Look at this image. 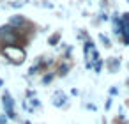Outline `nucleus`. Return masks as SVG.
I'll return each instance as SVG.
<instances>
[{
  "label": "nucleus",
  "instance_id": "nucleus-3",
  "mask_svg": "<svg viewBox=\"0 0 129 124\" xmlns=\"http://www.w3.org/2000/svg\"><path fill=\"white\" fill-rule=\"evenodd\" d=\"M2 106H4V110H6V117L7 119H16V112H14V99H13V96L6 90L4 94H2Z\"/></svg>",
  "mask_w": 129,
  "mask_h": 124
},
{
  "label": "nucleus",
  "instance_id": "nucleus-19",
  "mask_svg": "<svg viewBox=\"0 0 129 124\" xmlns=\"http://www.w3.org/2000/svg\"><path fill=\"white\" fill-rule=\"evenodd\" d=\"M127 4H129V0H127Z\"/></svg>",
  "mask_w": 129,
  "mask_h": 124
},
{
  "label": "nucleus",
  "instance_id": "nucleus-5",
  "mask_svg": "<svg viewBox=\"0 0 129 124\" xmlns=\"http://www.w3.org/2000/svg\"><path fill=\"white\" fill-rule=\"evenodd\" d=\"M104 66L108 67V71H110L111 75H115V73H118V69H120V59H118V57H108L106 62H104Z\"/></svg>",
  "mask_w": 129,
  "mask_h": 124
},
{
  "label": "nucleus",
  "instance_id": "nucleus-2",
  "mask_svg": "<svg viewBox=\"0 0 129 124\" xmlns=\"http://www.w3.org/2000/svg\"><path fill=\"white\" fill-rule=\"evenodd\" d=\"M20 34L16 29H13L11 25H4L0 27V41H2L6 46H11V44H16Z\"/></svg>",
  "mask_w": 129,
  "mask_h": 124
},
{
  "label": "nucleus",
  "instance_id": "nucleus-15",
  "mask_svg": "<svg viewBox=\"0 0 129 124\" xmlns=\"http://www.w3.org/2000/svg\"><path fill=\"white\" fill-rule=\"evenodd\" d=\"M7 120H9V119H7L6 115H0V124H7Z\"/></svg>",
  "mask_w": 129,
  "mask_h": 124
},
{
  "label": "nucleus",
  "instance_id": "nucleus-1",
  "mask_svg": "<svg viewBox=\"0 0 129 124\" xmlns=\"http://www.w3.org/2000/svg\"><path fill=\"white\" fill-rule=\"evenodd\" d=\"M2 53L6 55V59H9L13 64H21L25 60V50L20 48L18 44H11V46H6L2 50Z\"/></svg>",
  "mask_w": 129,
  "mask_h": 124
},
{
  "label": "nucleus",
  "instance_id": "nucleus-11",
  "mask_svg": "<svg viewBox=\"0 0 129 124\" xmlns=\"http://www.w3.org/2000/svg\"><path fill=\"white\" fill-rule=\"evenodd\" d=\"M108 92H110V97H113V96H118V92H120V90H118V87H117V85H113V87H110V90H108Z\"/></svg>",
  "mask_w": 129,
  "mask_h": 124
},
{
  "label": "nucleus",
  "instance_id": "nucleus-16",
  "mask_svg": "<svg viewBox=\"0 0 129 124\" xmlns=\"http://www.w3.org/2000/svg\"><path fill=\"white\" fill-rule=\"evenodd\" d=\"M87 108H88V110H97V106H95L94 103H88V105H87Z\"/></svg>",
  "mask_w": 129,
  "mask_h": 124
},
{
  "label": "nucleus",
  "instance_id": "nucleus-8",
  "mask_svg": "<svg viewBox=\"0 0 129 124\" xmlns=\"http://www.w3.org/2000/svg\"><path fill=\"white\" fill-rule=\"evenodd\" d=\"M97 37H99V41H101V44H103L104 48H111V39H110L104 32H99V36H97Z\"/></svg>",
  "mask_w": 129,
  "mask_h": 124
},
{
  "label": "nucleus",
  "instance_id": "nucleus-14",
  "mask_svg": "<svg viewBox=\"0 0 129 124\" xmlns=\"http://www.w3.org/2000/svg\"><path fill=\"white\" fill-rule=\"evenodd\" d=\"M111 101H113L111 97H108V99H106V105H104V108H106V110H110V108H111Z\"/></svg>",
  "mask_w": 129,
  "mask_h": 124
},
{
  "label": "nucleus",
  "instance_id": "nucleus-18",
  "mask_svg": "<svg viewBox=\"0 0 129 124\" xmlns=\"http://www.w3.org/2000/svg\"><path fill=\"white\" fill-rule=\"evenodd\" d=\"M23 124H32V122H30V120H25V122H23Z\"/></svg>",
  "mask_w": 129,
  "mask_h": 124
},
{
  "label": "nucleus",
  "instance_id": "nucleus-13",
  "mask_svg": "<svg viewBox=\"0 0 129 124\" xmlns=\"http://www.w3.org/2000/svg\"><path fill=\"white\" fill-rule=\"evenodd\" d=\"M101 21H110V16H108V13L104 11V13H101V18H99Z\"/></svg>",
  "mask_w": 129,
  "mask_h": 124
},
{
  "label": "nucleus",
  "instance_id": "nucleus-10",
  "mask_svg": "<svg viewBox=\"0 0 129 124\" xmlns=\"http://www.w3.org/2000/svg\"><path fill=\"white\" fill-rule=\"evenodd\" d=\"M53 78H55V75H53V73L44 75V76H43V85H50V83L53 82Z\"/></svg>",
  "mask_w": 129,
  "mask_h": 124
},
{
  "label": "nucleus",
  "instance_id": "nucleus-12",
  "mask_svg": "<svg viewBox=\"0 0 129 124\" xmlns=\"http://www.w3.org/2000/svg\"><path fill=\"white\" fill-rule=\"evenodd\" d=\"M30 106H32L30 110H34V108H39V106H41L39 99H37V97H32V99H30Z\"/></svg>",
  "mask_w": 129,
  "mask_h": 124
},
{
  "label": "nucleus",
  "instance_id": "nucleus-17",
  "mask_svg": "<svg viewBox=\"0 0 129 124\" xmlns=\"http://www.w3.org/2000/svg\"><path fill=\"white\" fill-rule=\"evenodd\" d=\"M71 94H73V96H78L80 90H78V89H71Z\"/></svg>",
  "mask_w": 129,
  "mask_h": 124
},
{
  "label": "nucleus",
  "instance_id": "nucleus-20",
  "mask_svg": "<svg viewBox=\"0 0 129 124\" xmlns=\"http://www.w3.org/2000/svg\"><path fill=\"white\" fill-rule=\"evenodd\" d=\"M125 124H129V122H125Z\"/></svg>",
  "mask_w": 129,
  "mask_h": 124
},
{
  "label": "nucleus",
  "instance_id": "nucleus-4",
  "mask_svg": "<svg viewBox=\"0 0 129 124\" xmlns=\"http://www.w3.org/2000/svg\"><path fill=\"white\" fill-rule=\"evenodd\" d=\"M67 101H69V97H67V94H66L64 90H57V92L53 94V97H51V105H53L55 108L67 106Z\"/></svg>",
  "mask_w": 129,
  "mask_h": 124
},
{
  "label": "nucleus",
  "instance_id": "nucleus-9",
  "mask_svg": "<svg viewBox=\"0 0 129 124\" xmlns=\"http://www.w3.org/2000/svg\"><path fill=\"white\" fill-rule=\"evenodd\" d=\"M60 37H62V34H60V32L51 34V36L48 37V44H50V46H57V44H58V41H60Z\"/></svg>",
  "mask_w": 129,
  "mask_h": 124
},
{
  "label": "nucleus",
  "instance_id": "nucleus-6",
  "mask_svg": "<svg viewBox=\"0 0 129 124\" xmlns=\"http://www.w3.org/2000/svg\"><path fill=\"white\" fill-rule=\"evenodd\" d=\"M7 25H11L13 29L20 30L21 27H25V25H27V20H25V16L16 14V16H11V18H9V23H7Z\"/></svg>",
  "mask_w": 129,
  "mask_h": 124
},
{
  "label": "nucleus",
  "instance_id": "nucleus-7",
  "mask_svg": "<svg viewBox=\"0 0 129 124\" xmlns=\"http://www.w3.org/2000/svg\"><path fill=\"white\" fill-rule=\"evenodd\" d=\"M69 71H71V64H69V62H62V64L58 66V69H57V75H58V76H67Z\"/></svg>",
  "mask_w": 129,
  "mask_h": 124
}]
</instances>
